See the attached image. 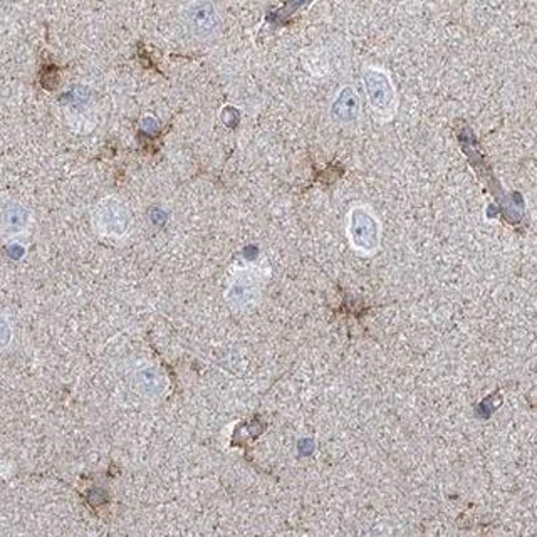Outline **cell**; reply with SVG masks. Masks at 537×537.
<instances>
[{
  "instance_id": "cell-1",
  "label": "cell",
  "mask_w": 537,
  "mask_h": 537,
  "mask_svg": "<svg viewBox=\"0 0 537 537\" xmlns=\"http://www.w3.org/2000/svg\"><path fill=\"white\" fill-rule=\"evenodd\" d=\"M366 101L378 121L385 123L393 119L398 111L397 87L391 76L385 69L376 66H366L361 73Z\"/></svg>"
},
{
  "instance_id": "cell-2",
  "label": "cell",
  "mask_w": 537,
  "mask_h": 537,
  "mask_svg": "<svg viewBox=\"0 0 537 537\" xmlns=\"http://www.w3.org/2000/svg\"><path fill=\"white\" fill-rule=\"evenodd\" d=\"M350 246L363 256H373L381 246V222L368 205H355L346 218Z\"/></svg>"
},
{
  "instance_id": "cell-3",
  "label": "cell",
  "mask_w": 537,
  "mask_h": 537,
  "mask_svg": "<svg viewBox=\"0 0 537 537\" xmlns=\"http://www.w3.org/2000/svg\"><path fill=\"white\" fill-rule=\"evenodd\" d=\"M131 222L133 220L128 207L117 197H107L101 200L93 212V224L97 234L109 238L128 236Z\"/></svg>"
},
{
  "instance_id": "cell-4",
  "label": "cell",
  "mask_w": 537,
  "mask_h": 537,
  "mask_svg": "<svg viewBox=\"0 0 537 537\" xmlns=\"http://www.w3.org/2000/svg\"><path fill=\"white\" fill-rule=\"evenodd\" d=\"M264 280H266V274L258 268H238L228 282L226 292L227 302L236 309H244L250 304H254L262 292Z\"/></svg>"
},
{
  "instance_id": "cell-5",
  "label": "cell",
  "mask_w": 537,
  "mask_h": 537,
  "mask_svg": "<svg viewBox=\"0 0 537 537\" xmlns=\"http://www.w3.org/2000/svg\"><path fill=\"white\" fill-rule=\"evenodd\" d=\"M185 24L197 39H208L218 29V12L212 0H194L185 11Z\"/></svg>"
},
{
  "instance_id": "cell-6",
  "label": "cell",
  "mask_w": 537,
  "mask_h": 537,
  "mask_svg": "<svg viewBox=\"0 0 537 537\" xmlns=\"http://www.w3.org/2000/svg\"><path fill=\"white\" fill-rule=\"evenodd\" d=\"M331 118L339 125H353L361 118V97L353 86H343L329 107Z\"/></svg>"
},
{
  "instance_id": "cell-7",
  "label": "cell",
  "mask_w": 537,
  "mask_h": 537,
  "mask_svg": "<svg viewBox=\"0 0 537 537\" xmlns=\"http://www.w3.org/2000/svg\"><path fill=\"white\" fill-rule=\"evenodd\" d=\"M137 387L145 397H160L167 390V378L157 366H145L137 373Z\"/></svg>"
},
{
  "instance_id": "cell-8",
  "label": "cell",
  "mask_w": 537,
  "mask_h": 537,
  "mask_svg": "<svg viewBox=\"0 0 537 537\" xmlns=\"http://www.w3.org/2000/svg\"><path fill=\"white\" fill-rule=\"evenodd\" d=\"M31 222L29 210L21 204H9L2 212V230L7 236L22 234Z\"/></svg>"
},
{
  "instance_id": "cell-9",
  "label": "cell",
  "mask_w": 537,
  "mask_h": 537,
  "mask_svg": "<svg viewBox=\"0 0 537 537\" xmlns=\"http://www.w3.org/2000/svg\"><path fill=\"white\" fill-rule=\"evenodd\" d=\"M12 341V324L5 312L0 311V351L7 350Z\"/></svg>"
}]
</instances>
